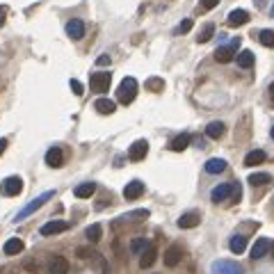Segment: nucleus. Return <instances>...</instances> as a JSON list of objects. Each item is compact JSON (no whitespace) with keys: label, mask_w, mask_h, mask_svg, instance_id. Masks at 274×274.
Returning <instances> with one entry per match:
<instances>
[{"label":"nucleus","mask_w":274,"mask_h":274,"mask_svg":"<svg viewBox=\"0 0 274 274\" xmlns=\"http://www.w3.org/2000/svg\"><path fill=\"white\" fill-rule=\"evenodd\" d=\"M240 46V37H236L233 41H231V46H219L215 51V59L217 62H222V64H226V62H231V59L236 57V48Z\"/></svg>","instance_id":"nucleus-6"},{"label":"nucleus","mask_w":274,"mask_h":274,"mask_svg":"<svg viewBox=\"0 0 274 274\" xmlns=\"http://www.w3.org/2000/svg\"><path fill=\"white\" fill-rule=\"evenodd\" d=\"M229 247H231V252L233 254H242L247 249V237L245 236H233L231 237V242H229Z\"/></svg>","instance_id":"nucleus-28"},{"label":"nucleus","mask_w":274,"mask_h":274,"mask_svg":"<svg viewBox=\"0 0 274 274\" xmlns=\"http://www.w3.org/2000/svg\"><path fill=\"white\" fill-rule=\"evenodd\" d=\"M144 85H146L148 91H163V89H164V80H163V78H158V75L146 78V82H144Z\"/></svg>","instance_id":"nucleus-34"},{"label":"nucleus","mask_w":274,"mask_h":274,"mask_svg":"<svg viewBox=\"0 0 274 274\" xmlns=\"http://www.w3.org/2000/svg\"><path fill=\"white\" fill-rule=\"evenodd\" d=\"M94 108H96L101 114H112V112L117 110V103L110 101V98H98L96 103H94Z\"/></svg>","instance_id":"nucleus-25"},{"label":"nucleus","mask_w":274,"mask_h":274,"mask_svg":"<svg viewBox=\"0 0 274 274\" xmlns=\"http://www.w3.org/2000/svg\"><path fill=\"white\" fill-rule=\"evenodd\" d=\"M203 169H206L208 174H222V171L226 169V160H222V158H210V160L203 164Z\"/></svg>","instance_id":"nucleus-23"},{"label":"nucleus","mask_w":274,"mask_h":274,"mask_svg":"<svg viewBox=\"0 0 274 274\" xmlns=\"http://www.w3.org/2000/svg\"><path fill=\"white\" fill-rule=\"evenodd\" d=\"M135 96H137V80H135V78H124L121 85H119V89H117L119 103L130 105L135 101Z\"/></svg>","instance_id":"nucleus-1"},{"label":"nucleus","mask_w":274,"mask_h":274,"mask_svg":"<svg viewBox=\"0 0 274 274\" xmlns=\"http://www.w3.org/2000/svg\"><path fill=\"white\" fill-rule=\"evenodd\" d=\"M270 249H272V242H270L267 237H258V240L254 242V247H252V258L254 260L265 258L267 254H270Z\"/></svg>","instance_id":"nucleus-9"},{"label":"nucleus","mask_w":274,"mask_h":274,"mask_svg":"<svg viewBox=\"0 0 274 274\" xmlns=\"http://www.w3.org/2000/svg\"><path fill=\"white\" fill-rule=\"evenodd\" d=\"M226 199H231V183H222V185L213 187V192H210V201L213 203H222Z\"/></svg>","instance_id":"nucleus-13"},{"label":"nucleus","mask_w":274,"mask_h":274,"mask_svg":"<svg viewBox=\"0 0 274 274\" xmlns=\"http://www.w3.org/2000/svg\"><path fill=\"white\" fill-rule=\"evenodd\" d=\"M183 258V249L178 245H171L167 252H164V267H176Z\"/></svg>","instance_id":"nucleus-11"},{"label":"nucleus","mask_w":274,"mask_h":274,"mask_svg":"<svg viewBox=\"0 0 274 274\" xmlns=\"http://www.w3.org/2000/svg\"><path fill=\"white\" fill-rule=\"evenodd\" d=\"M2 25H5V9L0 7V28H2Z\"/></svg>","instance_id":"nucleus-43"},{"label":"nucleus","mask_w":274,"mask_h":274,"mask_svg":"<svg viewBox=\"0 0 274 274\" xmlns=\"http://www.w3.org/2000/svg\"><path fill=\"white\" fill-rule=\"evenodd\" d=\"M224 133H226V126H224L222 121H210L206 128V135L210 140H222Z\"/></svg>","instance_id":"nucleus-21"},{"label":"nucleus","mask_w":274,"mask_h":274,"mask_svg":"<svg viewBox=\"0 0 274 274\" xmlns=\"http://www.w3.org/2000/svg\"><path fill=\"white\" fill-rule=\"evenodd\" d=\"M270 181H272V176H270V174H265V171H256V174H252V176H249V183H252L254 187L267 185Z\"/></svg>","instance_id":"nucleus-29"},{"label":"nucleus","mask_w":274,"mask_h":274,"mask_svg":"<svg viewBox=\"0 0 274 274\" xmlns=\"http://www.w3.org/2000/svg\"><path fill=\"white\" fill-rule=\"evenodd\" d=\"M254 2H256V7H265L267 0H254Z\"/></svg>","instance_id":"nucleus-44"},{"label":"nucleus","mask_w":274,"mask_h":274,"mask_svg":"<svg viewBox=\"0 0 274 274\" xmlns=\"http://www.w3.org/2000/svg\"><path fill=\"white\" fill-rule=\"evenodd\" d=\"M0 192L5 194V197H16V194H21L23 192V181L18 176L5 178V181L0 183Z\"/></svg>","instance_id":"nucleus-5"},{"label":"nucleus","mask_w":274,"mask_h":274,"mask_svg":"<svg viewBox=\"0 0 274 274\" xmlns=\"http://www.w3.org/2000/svg\"><path fill=\"white\" fill-rule=\"evenodd\" d=\"M48 274H69V260L64 256H53L48 260V267H46Z\"/></svg>","instance_id":"nucleus-8"},{"label":"nucleus","mask_w":274,"mask_h":274,"mask_svg":"<svg viewBox=\"0 0 274 274\" xmlns=\"http://www.w3.org/2000/svg\"><path fill=\"white\" fill-rule=\"evenodd\" d=\"M190 142H192V135L181 133V135H176V137L169 142V148H171V151H176V153H181V151H185V148L190 146Z\"/></svg>","instance_id":"nucleus-17"},{"label":"nucleus","mask_w":274,"mask_h":274,"mask_svg":"<svg viewBox=\"0 0 274 274\" xmlns=\"http://www.w3.org/2000/svg\"><path fill=\"white\" fill-rule=\"evenodd\" d=\"M96 249H94V247L91 245H87V247H78V249H75V256H78V258H82V260H91L94 258V256H96Z\"/></svg>","instance_id":"nucleus-32"},{"label":"nucleus","mask_w":274,"mask_h":274,"mask_svg":"<svg viewBox=\"0 0 274 274\" xmlns=\"http://www.w3.org/2000/svg\"><path fill=\"white\" fill-rule=\"evenodd\" d=\"M98 67H105V64H110V55H101V57L96 59Z\"/></svg>","instance_id":"nucleus-40"},{"label":"nucleus","mask_w":274,"mask_h":274,"mask_svg":"<svg viewBox=\"0 0 274 274\" xmlns=\"http://www.w3.org/2000/svg\"><path fill=\"white\" fill-rule=\"evenodd\" d=\"M258 41L265 48H274V32L272 30H260L258 32Z\"/></svg>","instance_id":"nucleus-33"},{"label":"nucleus","mask_w":274,"mask_h":274,"mask_svg":"<svg viewBox=\"0 0 274 274\" xmlns=\"http://www.w3.org/2000/svg\"><path fill=\"white\" fill-rule=\"evenodd\" d=\"M67 35L73 39V41H80V39L85 37V23L78 21V18L69 21V23H67Z\"/></svg>","instance_id":"nucleus-15"},{"label":"nucleus","mask_w":274,"mask_h":274,"mask_svg":"<svg viewBox=\"0 0 274 274\" xmlns=\"http://www.w3.org/2000/svg\"><path fill=\"white\" fill-rule=\"evenodd\" d=\"M270 252H272V258H274V242H272V249H270Z\"/></svg>","instance_id":"nucleus-47"},{"label":"nucleus","mask_w":274,"mask_h":274,"mask_svg":"<svg viewBox=\"0 0 274 274\" xmlns=\"http://www.w3.org/2000/svg\"><path fill=\"white\" fill-rule=\"evenodd\" d=\"M85 236H87L89 245H96L98 240H101V236H103V229H101V224H91V226H87Z\"/></svg>","instance_id":"nucleus-26"},{"label":"nucleus","mask_w":274,"mask_h":274,"mask_svg":"<svg viewBox=\"0 0 274 274\" xmlns=\"http://www.w3.org/2000/svg\"><path fill=\"white\" fill-rule=\"evenodd\" d=\"M190 30H192V18H183V21H181V25L176 28V32L185 35V32H190Z\"/></svg>","instance_id":"nucleus-37"},{"label":"nucleus","mask_w":274,"mask_h":274,"mask_svg":"<svg viewBox=\"0 0 274 274\" xmlns=\"http://www.w3.org/2000/svg\"><path fill=\"white\" fill-rule=\"evenodd\" d=\"M213 35H215V25H213V23H206V25L201 28L199 37H197V44H206V41H210Z\"/></svg>","instance_id":"nucleus-30"},{"label":"nucleus","mask_w":274,"mask_h":274,"mask_svg":"<svg viewBox=\"0 0 274 274\" xmlns=\"http://www.w3.org/2000/svg\"><path fill=\"white\" fill-rule=\"evenodd\" d=\"M270 14H272V16H274V5H272V7H270Z\"/></svg>","instance_id":"nucleus-46"},{"label":"nucleus","mask_w":274,"mask_h":274,"mask_svg":"<svg viewBox=\"0 0 274 274\" xmlns=\"http://www.w3.org/2000/svg\"><path fill=\"white\" fill-rule=\"evenodd\" d=\"M265 151H260V148H256V151H249L245 156V167H256V164L265 163Z\"/></svg>","instance_id":"nucleus-22"},{"label":"nucleus","mask_w":274,"mask_h":274,"mask_svg":"<svg viewBox=\"0 0 274 274\" xmlns=\"http://www.w3.org/2000/svg\"><path fill=\"white\" fill-rule=\"evenodd\" d=\"M148 153V142L146 140H137L133 142V146L128 148V158L133 160V163H140V160H144Z\"/></svg>","instance_id":"nucleus-7"},{"label":"nucleus","mask_w":274,"mask_h":274,"mask_svg":"<svg viewBox=\"0 0 274 274\" xmlns=\"http://www.w3.org/2000/svg\"><path fill=\"white\" fill-rule=\"evenodd\" d=\"M67 229H69L67 222H62V219H55V222L44 224V226L39 229V233H41V236H57V233H62V231H67Z\"/></svg>","instance_id":"nucleus-14"},{"label":"nucleus","mask_w":274,"mask_h":274,"mask_svg":"<svg viewBox=\"0 0 274 274\" xmlns=\"http://www.w3.org/2000/svg\"><path fill=\"white\" fill-rule=\"evenodd\" d=\"M240 197H242L240 183H231V201H240Z\"/></svg>","instance_id":"nucleus-36"},{"label":"nucleus","mask_w":274,"mask_h":274,"mask_svg":"<svg viewBox=\"0 0 274 274\" xmlns=\"http://www.w3.org/2000/svg\"><path fill=\"white\" fill-rule=\"evenodd\" d=\"M146 247H148L146 245V237H135L133 242H130V254H133V256H142Z\"/></svg>","instance_id":"nucleus-31"},{"label":"nucleus","mask_w":274,"mask_h":274,"mask_svg":"<svg viewBox=\"0 0 274 274\" xmlns=\"http://www.w3.org/2000/svg\"><path fill=\"white\" fill-rule=\"evenodd\" d=\"M226 23H229L231 28L245 25V23H249V12H245V9H233V12H229V18H226Z\"/></svg>","instance_id":"nucleus-16"},{"label":"nucleus","mask_w":274,"mask_h":274,"mask_svg":"<svg viewBox=\"0 0 274 274\" xmlns=\"http://www.w3.org/2000/svg\"><path fill=\"white\" fill-rule=\"evenodd\" d=\"M23 249H25V245H23V240H18V237H9L7 242H5V247H2L5 256H18Z\"/></svg>","instance_id":"nucleus-19"},{"label":"nucleus","mask_w":274,"mask_h":274,"mask_svg":"<svg viewBox=\"0 0 274 274\" xmlns=\"http://www.w3.org/2000/svg\"><path fill=\"white\" fill-rule=\"evenodd\" d=\"M5 148H7V140H5V137H2V140H0V156H2V153H5Z\"/></svg>","instance_id":"nucleus-41"},{"label":"nucleus","mask_w":274,"mask_h":274,"mask_svg":"<svg viewBox=\"0 0 274 274\" xmlns=\"http://www.w3.org/2000/svg\"><path fill=\"white\" fill-rule=\"evenodd\" d=\"M156 258H158V249L153 245H148L146 249H144V254L140 256V267L142 270H146V267H151L153 263H156Z\"/></svg>","instance_id":"nucleus-20"},{"label":"nucleus","mask_w":274,"mask_h":274,"mask_svg":"<svg viewBox=\"0 0 274 274\" xmlns=\"http://www.w3.org/2000/svg\"><path fill=\"white\" fill-rule=\"evenodd\" d=\"M91 265L96 267V270H98L101 274H108V270H110V267H108V260H105L103 256H101V254H96V256L91 258Z\"/></svg>","instance_id":"nucleus-35"},{"label":"nucleus","mask_w":274,"mask_h":274,"mask_svg":"<svg viewBox=\"0 0 274 274\" xmlns=\"http://www.w3.org/2000/svg\"><path fill=\"white\" fill-rule=\"evenodd\" d=\"M210 272L213 274H245V267L236 263V260H213L210 265Z\"/></svg>","instance_id":"nucleus-4"},{"label":"nucleus","mask_w":274,"mask_h":274,"mask_svg":"<svg viewBox=\"0 0 274 274\" xmlns=\"http://www.w3.org/2000/svg\"><path fill=\"white\" fill-rule=\"evenodd\" d=\"M62 163H64V153H62V148L59 146L48 148V153H46V164H48V167H62Z\"/></svg>","instance_id":"nucleus-18"},{"label":"nucleus","mask_w":274,"mask_h":274,"mask_svg":"<svg viewBox=\"0 0 274 274\" xmlns=\"http://www.w3.org/2000/svg\"><path fill=\"white\" fill-rule=\"evenodd\" d=\"M69 85H71V91H73L75 96H82V94H85V91H82L80 80H73V78H71V82H69Z\"/></svg>","instance_id":"nucleus-38"},{"label":"nucleus","mask_w":274,"mask_h":274,"mask_svg":"<svg viewBox=\"0 0 274 274\" xmlns=\"http://www.w3.org/2000/svg\"><path fill=\"white\" fill-rule=\"evenodd\" d=\"M25 267H28L30 272H37V263H25Z\"/></svg>","instance_id":"nucleus-42"},{"label":"nucleus","mask_w":274,"mask_h":274,"mask_svg":"<svg viewBox=\"0 0 274 274\" xmlns=\"http://www.w3.org/2000/svg\"><path fill=\"white\" fill-rule=\"evenodd\" d=\"M53 197H55V192H53V190H48V192H44V194H39L37 199H32L28 203V206L23 208L21 213H18V215H16V222H21V219H25V217H30L32 215V213H35V210H39V208L44 206L46 201H51Z\"/></svg>","instance_id":"nucleus-3"},{"label":"nucleus","mask_w":274,"mask_h":274,"mask_svg":"<svg viewBox=\"0 0 274 274\" xmlns=\"http://www.w3.org/2000/svg\"><path fill=\"white\" fill-rule=\"evenodd\" d=\"M272 140H274V126H272Z\"/></svg>","instance_id":"nucleus-48"},{"label":"nucleus","mask_w":274,"mask_h":274,"mask_svg":"<svg viewBox=\"0 0 274 274\" xmlns=\"http://www.w3.org/2000/svg\"><path fill=\"white\" fill-rule=\"evenodd\" d=\"M94 192H96V183H80V185L73 190V194L78 199H87V197H91Z\"/></svg>","instance_id":"nucleus-24"},{"label":"nucleus","mask_w":274,"mask_h":274,"mask_svg":"<svg viewBox=\"0 0 274 274\" xmlns=\"http://www.w3.org/2000/svg\"><path fill=\"white\" fill-rule=\"evenodd\" d=\"M254 53L252 51H240L237 53V67L240 69H252L254 67Z\"/></svg>","instance_id":"nucleus-27"},{"label":"nucleus","mask_w":274,"mask_h":274,"mask_svg":"<svg viewBox=\"0 0 274 274\" xmlns=\"http://www.w3.org/2000/svg\"><path fill=\"white\" fill-rule=\"evenodd\" d=\"M270 98H272V103H274V82L270 85Z\"/></svg>","instance_id":"nucleus-45"},{"label":"nucleus","mask_w":274,"mask_h":274,"mask_svg":"<svg viewBox=\"0 0 274 274\" xmlns=\"http://www.w3.org/2000/svg\"><path fill=\"white\" fill-rule=\"evenodd\" d=\"M142 194H144V183H142V181H130V183L124 187V197H126L128 201L140 199Z\"/></svg>","instance_id":"nucleus-12"},{"label":"nucleus","mask_w":274,"mask_h":274,"mask_svg":"<svg viewBox=\"0 0 274 274\" xmlns=\"http://www.w3.org/2000/svg\"><path fill=\"white\" fill-rule=\"evenodd\" d=\"M201 222V215L197 210H190V213H183V215L178 217V229H194V226H199Z\"/></svg>","instance_id":"nucleus-10"},{"label":"nucleus","mask_w":274,"mask_h":274,"mask_svg":"<svg viewBox=\"0 0 274 274\" xmlns=\"http://www.w3.org/2000/svg\"><path fill=\"white\" fill-rule=\"evenodd\" d=\"M110 82H112L110 71H96V73L89 75V87H91V91H96V94L108 91V89H110Z\"/></svg>","instance_id":"nucleus-2"},{"label":"nucleus","mask_w":274,"mask_h":274,"mask_svg":"<svg viewBox=\"0 0 274 274\" xmlns=\"http://www.w3.org/2000/svg\"><path fill=\"white\" fill-rule=\"evenodd\" d=\"M219 5V0H201V7L203 9H215Z\"/></svg>","instance_id":"nucleus-39"}]
</instances>
